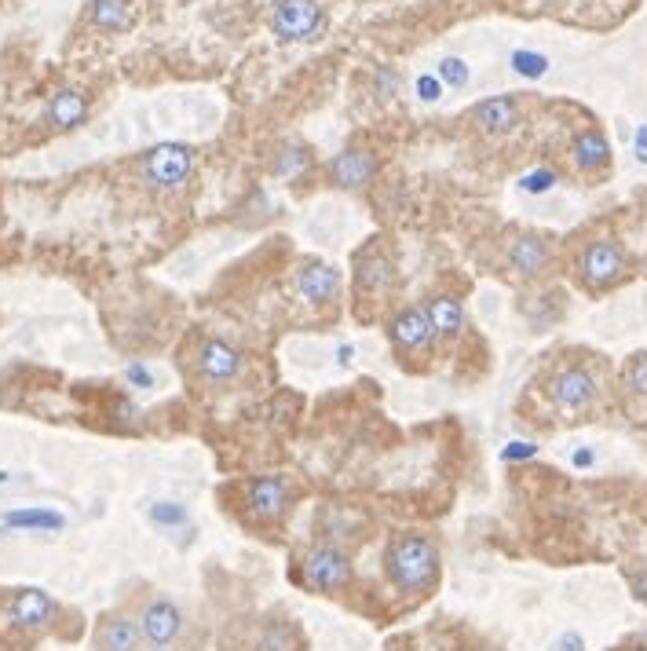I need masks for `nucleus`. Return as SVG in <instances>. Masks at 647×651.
<instances>
[{
  "label": "nucleus",
  "mask_w": 647,
  "mask_h": 651,
  "mask_svg": "<svg viewBox=\"0 0 647 651\" xmlns=\"http://www.w3.org/2000/svg\"><path fill=\"white\" fill-rule=\"evenodd\" d=\"M388 578L403 593H428L439 578V549L425 534L406 531L388 545Z\"/></svg>",
  "instance_id": "nucleus-1"
},
{
  "label": "nucleus",
  "mask_w": 647,
  "mask_h": 651,
  "mask_svg": "<svg viewBox=\"0 0 647 651\" xmlns=\"http://www.w3.org/2000/svg\"><path fill=\"white\" fill-rule=\"evenodd\" d=\"M574 271H578V282H582L589 293H604V289H615L618 282L629 275V257L618 242L600 238V242H589V246L578 253Z\"/></svg>",
  "instance_id": "nucleus-2"
},
{
  "label": "nucleus",
  "mask_w": 647,
  "mask_h": 651,
  "mask_svg": "<svg viewBox=\"0 0 647 651\" xmlns=\"http://www.w3.org/2000/svg\"><path fill=\"white\" fill-rule=\"evenodd\" d=\"M143 183L158 187V191H176L194 176V150L183 143H158L150 147L139 161Z\"/></svg>",
  "instance_id": "nucleus-3"
},
{
  "label": "nucleus",
  "mask_w": 647,
  "mask_h": 651,
  "mask_svg": "<svg viewBox=\"0 0 647 651\" xmlns=\"http://www.w3.org/2000/svg\"><path fill=\"white\" fill-rule=\"evenodd\" d=\"M267 22L282 41H315L326 26L319 0H275Z\"/></svg>",
  "instance_id": "nucleus-4"
},
{
  "label": "nucleus",
  "mask_w": 647,
  "mask_h": 651,
  "mask_svg": "<svg viewBox=\"0 0 647 651\" xmlns=\"http://www.w3.org/2000/svg\"><path fill=\"white\" fill-rule=\"evenodd\" d=\"M304 578L319 593H340L351 586V560L340 553L337 545H315L304 556Z\"/></svg>",
  "instance_id": "nucleus-5"
},
{
  "label": "nucleus",
  "mask_w": 647,
  "mask_h": 651,
  "mask_svg": "<svg viewBox=\"0 0 647 651\" xmlns=\"http://www.w3.org/2000/svg\"><path fill=\"white\" fill-rule=\"evenodd\" d=\"M289 502H293V491L282 476H256V480L245 483V509L264 523H275L289 513Z\"/></svg>",
  "instance_id": "nucleus-6"
},
{
  "label": "nucleus",
  "mask_w": 647,
  "mask_h": 651,
  "mask_svg": "<svg viewBox=\"0 0 647 651\" xmlns=\"http://www.w3.org/2000/svg\"><path fill=\"white\" fill-rule=\"evenodd\" d=\"M136 622H139V637H143V644L154 651H165L169 644H176V637H180V630H183L180 608L165 597L150 600Z\"/></svg>",
  "instance_id": "nucleus-7"
},
{
  "label": "nucleus",
  "mask_w": 647,
  "mask_h": 651,
  "mask_svg": "<svg viewBox=\"0 0 647 651\" xmlns=\"http://www.w3.org/2000/svg\"><path fill=\"white\" fill-rule=\"evenodd\" d=\"M549 395L560 410L578 414V410H589V406L596 403V381L585 366H563V370L552 374Z\"/></svg>",
  "instance_id": "nucleus-8"
},
{
  "label": "nucleus",
  "mask_w": 647,
  "mask_h": 651,
  "mask_svg": "<svg viewBox=\"0 0 647 651\" xmlns=\"http://www.w3.org/2000/svg\"><path fill=\"white\" fill-rule=\"evenodd\" d=\"M293 282H297L300 300H308L315 308H322L329 300H337V293H340V271L333 264H326V260H304V264L297 267Z\"/></svg>",
  "instance_id": "nucleus-9"
},
{
  "label": "nucleus",
  "mask_w": 647,
  "mask_h": 651,
  "mask_svg": "<svg viewBox=\"0 0 647 651\" xmlns=\"http://www.w3.org/2000/svg\"><path fill=\"white\" fill-rule=\"evenodd\" d=\"M373 176H377V154L366 147H348L329 161V180L337 183L340 191H362Z\"/></svg>",
  "instance_id": "nucleus-10"
},
{
  "label": "nucleus",
  "mask_w": 647,
  "mask_h": 651,
  "mask_svg": "<svg viewBox=\"0 0 647 651\" xmlns=\"http://www.w3.org/2000/svg\"><path fill=\"white\" fill-rule=\"evenodd\" d=\"M355 282L359 293H388L395 286V264L381 246H366L355 253Z\"/></svg>",
  "instance_id": "nucleus-11"
},
{
  "label": "nucleus",
  "mask_w": 647,
  "mask_h": 651,
  "mask_svg": "<svg viewBox=\"0 0 647 651\" xmlns=\"http://www.w3.org/2000/svg\"><path fill=\"white\" fill-rule=\"evenodd\" d=\"M194 366H198V374L205 377V381H231V377H238V370H242V355L234 352L227 341H216V337H209V341L198 344V359H194Z\"/></svg>",
  "instance_id": "nucleus-12"
},
{
  "label": "nucleus",
  "mask_w": 647,
  "mask_h": 651,
  "mask_svg": "<svg viewBox=\"0 0 647 651\" xmlns=\"http://www.w3.org/2000/svg\"><path fill=\"white\" fill-rule=\"evenodd\" d=\"M55 600L44 593V589H19L15 593V600H11V622L15 626H22V630H44L48 622L55 619Z\"/></svg>",
  "instance_id": "nucleus-13"
},
{
  "label": "nucleus",
  "mask_w": 647,
  "mask_h": 651,
  "mask_svg": "<svg viewBox=\"0 0 647 651\" xmlns=\"http://www.w3.org/2000/svg\"><path fill=\"white\" fill-rule=\"evenodd\" d=\"M392 341L403 352H428L435 341V330L428 322L425 308H406L392 319Z\"/></svg>",
  "instance_id": "nucleus-14"
},
{
  "label": "nucleus",
  "mask_w": 647,
  "mask_h": 651,
  "mask_svg": "<svg viewBox=\"0 0 647 651\" xmlns=\"http://www.w3.org/2000/svg\"><path fill=\"white\" fill-rule=\"evenodd\" d=\"M552 253H549V242L538 235H523L516 238L509 246V253H505V264H509L512 275L520 278H538L545 275V267H549Z\"/></svg>",
  "instance_id": "nucleus-15"
},
{
  "label": "nucleus",
  "mask_w": 647,
  "mask_h": 651,
  "mask_svg": "<svg viewBox=\"0 0 647 651\" xmlns=\"http://www.w3.org/2000/svg\"><path fill=\"white\" fill-rule=\"evenodd\" d=\"M472 121H476L487 136H505V132H512L520 125V103L512 96L483 99V103H476V110H472Z\"/></svg>",
  "instance_id": "nucleus-16"
},
{
  "label": "nucleus",
  "mask_w": 647,
  "mask_h": 651,
  "mask_svg": "<svg viewBox=\"0 0 647 651\" xmlns=\"http://www.w3.org/2000/svg\"><path fill=\"white\" fill-rule=\"evenodd\" d=\"M139 19V0H92L88 22L103 33H125Z\"/></svg>",
  "instance_id": "nucleus-17"
},
{
  "label": "nucleus",
  "mask_w": 647,
  "mask_h": 651,
  "mask_svg": "<svg viewBox=\"0 0 647 651\" xmlns=\"http://www.w3.org/2000/svg\"><path fill=\"white\" fill-rule=\"evenodd\" d=\"M571 158H574V169L585 172V176L604 172L607 165H611V147H607L604 132H596V129L578 132L571 143Z\"/></svg>",
  "instance_id": "nucleus-18"
},
{
  "label": "nucleus",
  "mask_w": 647,
  "mask_h": 651,
  "mask_svg": "<svg viewBox=\"0 0 647 651\" xmlns=\"http://www.w3.org/2000/svg\"><path fill=\"white\" fill-rule=\"evenodd\" d=\"M85 118H88V96H85V92H77V88H63V92H55V96L48 99V110H44V121H48L52 129H59V132L77 129Z\"/></svg>",
  "instance_id": "nucleus-19"
},
{
  "label": "nucleus",
  "mask_w": 647,
  "mask_h": 651,
  "mask_svg": "<svg viewBox=\"0 0 647 651\" xmlns=\"http://www.w3.org/2000/svg\"><path fill=\"white\" fill-rule=\"evenodd\" d=\"M99 651H139L143 637H139V622L128 619V615H107L99 622L96 633Z\"/></svg>",
  "instance_id": "nucleus-20"
},
{
  "label": "nucleus",
  "mask_w": 647,
  "mask_h": 651,
  "mask_svg": "<svg viewBox=\"0 0 647 651\" xmlns=\"http://www.w3.org/2000/svg\"><path fill=\"white\" fill-rule=\"evenodd\" d=\"M428 322H432L435 337H457L465 326V308L457 297H432L425 308Z\"/></svg>",
  "instance_id": "nucleus-21"
},
{
  "label": "nucleus",
  "mask_w": 647,
  "mask_h": 651,
  "mask_svg": "<svg viewBox=\"0 0 647 651\" xmlns=\"http://www.w3.org/2000/svg\"><path fill=\"white\" fill-rule=\"evenodd\" d=\"M8 527H33V531H63V516L52 513V509H15V513L4 516Z\"/></svg>",
  "instance_id": "nucleus-22"
},
{
  "label": "nucleus",
  "mask_w": 647,
  "mask_h": 651,
  "mask_svg": "<svg viewBox=\"0 0 647 651\" xmlns=\"http://www.w3.org/2000/svg\"><path fill=\"white\" fill-rule=\"evenodd\" d=\"M512 70H516V74L520 77H545V70H549V59H545V55L541 52H527V48H520V52H512Z\"/></svg>",
  "instance_id": "nucleus-23"
},
{
  "label": "nucleus",
  "mask_w": 647,
  "mask_h": 651,
  "mask_svg": "<svg viewBox=\"0 0 647 651\" xmlns=\"http://www.w3.org/2000/svg\"><path fill=\"white\" fill-rule=\"evenodd\" d=\"M293 644H297V637H293L286 622H267L264 626V637H260L264 651H293Z\"/></svg>",
  "instance_id": "nucleus-24"
},
{
  "label": "nucleus",
  "mask_w": 647,
  "mask_h": 651,
  "mask_svg": "<svg viewBox=\"0 0 647 651\" xmlns=\"http://www.w3.org/2000/svg\"><path fill=\"white\" fill-rule=\"evenodd\" d=\"M622 381H626V388L633 395H647V352L629 359L626 370H622Z\"/></svg>",
  "instance_id": "nucleus-25"
},
{
  "label": "nucleus",
  "mask_w": 647,
  "mask_h": 651,
  "mask_svg": "<svg viewBox=\"0 0 647 651\" xmlns=\"http://www.w3.org/2000/svg\"><path fill=\"white\" fill-rule=\"evenodd\" d=\"M468 63L465 59H457V55H446L443 63H439V81L450 88H465L468 85Z\"/></svg>",
  "instance_id": "nucleus-26"
},
{
  "label": "nucleus",
  "mask_w": 647,
  "mask_h": 651,
  "mask_svg": "<svg viewBox=\"0 0 647 651\" xmlns=\"http://www.w3.org/2000/svg\"><path fill=\"white\" fill-rule=\"evenodd\" d=\"M308 165H311L308 147H300V143H289V147L282 150V158L275 161V172H278V176H289L293 169H308Z\"/></svg>",
  "instance_id": "nucleus-27"
},
{
  "label": "nucleus",
  "mask_w": 647,
  "mask_h": 651,
  "mask_svg": "<svg viewBox=\"0 0 647 651\" xmlns=\"http://www.w3.org/2000/svg\"><path fill=\"white\" fill-rule=\"evenodd\" d=\"M520 187L527 194H545V191H552V187H556V172H552V169L527 172V176L520 180Z\"/></svg>",
  "instance_id": "nucleus-28"
},
{
  "label": "nucleus",
  "mask_w": 647,
  "mask_h": 651,
  "mask_svg": "<svg viewBox=\"0 0 647 651\" xmlns=\"http://www.w3.org/2000/svg\"><path fill=\"white\" fill-rule=\"evenodd\" d=\"M373 85H377V96H381V99H392L395 92H399V74H395L392 66H381Z\"/></svg>",
  "instance_id": "nucleus-29"
},
{
  "label": "nucleus",
  "mask_w": 647,
  "mask_h": 651,
  "mask_svg": "<svg viewBox=\"0 0 647 651\" xmlns=\"http://www.w3.org/2000/svg\"><path fill=\"white\" fill-rule=\"evenodd\" d=\"M150 520H154V523H183V520H187V513H183L180 505L161 502V505H154V509H150Z\"/></svg>",
  "instance_id": "nucleus-30"
},
{
  "label": "nucleus",
  "mask_w": 647,
  "mask_h": 651,
  "mask_svg": "<svg viewBox=\"0 0 647 651\" xmlns=\"http://www.w3.org/2000/svg\"><path fill=\"white\" fill-rule=\"evenodd\" d=\"M128 385L132 388H154V377H150V370L143 363H132L128 366Z\"/></svg>",
  "instance_id": "nucleus-31"
},
{
  "label": "nucleus",
  "mask_w": 647,
  "mask_h": 651,
  "mask_svg": "<svg viewBox=\"0 0 647 651\" xmlns=\"http://www.w3.org/2000/svg\"><path fill=\"white\" fill-rule=\"evenodd\" d=\"M534 454H538L534 443H509V447L501 450V458L505 461H527V458H534Z\"/></svg>",
  "instance_id": "nucleus-32"
},
{
  "label": "nucleus",
  "mask_w": 647,
  "mask_h": 651,
  "mask_svg": "<svg viewBox=\"0 0 647 651\" xmlns=\"http://www.w3.org/2000/svg\"><path fill=\"white\" fill-rule=\"evenodd\" d=\"M417 96L425 99V103H435V99H439V81H435V77H421V81H417Z\"/></svg>",
  "instance_id": "nucleus-33"
},
{
  "label": "nucleus",
  "mask_w": 647,
  "mask_h": 651,
  "mask_svg": "<svg viewBox=\"0 0 647 651\" xmlns=\"http://www.w3.org/2000/svg\"><path fill=\"white\" fill-rule=\"evenodd\" d=\"M637 161L647 165V125H640V132H637Z\"/></svg>",
  "instance_id": "nucleus-34"
},
{
  "label": "nucleus",
  "mask_w": 647,
  "mask_h": 651,
  "mask_svg": "<svg viewBox=\"0 0 647 651\" xmlns=\"http://www.w3.org/2000/svg\"><path fill=\"white\" fill-rule=\"evenodd\" d=\"M560 651H585L582 637H578V633H567V637L560 641Z\"/></svg>",
  "instance_id": "nucleus-35"
},
{
  "label": "nucleus",
  "mask_w": 647,
  "mask_h": 651,
  "mask_svg": "<svg viewBox=\"0 0 647 651\" xmlns=\"http://www.w3.org/2000/svg\"><path fill=\"white\" fill-rule=\"evenodd\" d=\"M633 589H637V600H644V604H647V571L633 578Z\"/></svg>",
  "instance_id": "nucleus-36"
},
{
  "label": "nucleus",
  "mask_w": 647,
  "mask_h": 651,
  "mask_svg": "<svg viewBox=\"0 0 647 651\" xmlns=\"http://www.w3.org/2000/svg\"><path fill=\"white\" fill-rule=\"evenodd\" d=\"M574 465H578V469H589V465H593V450H578V454H574Z\"/></svg>",
  "instance_id": "nucleus-37"
},
{
  "label": "nucleus",
  "mask_w": 647,
  "mask_h": 651,
  "mask_svg": "<svg viewBox=\"0 0 647 651\" xmlns=\"http://www.w3.org/2000/svg\"><path fill=\"white\" fill-rule=\"evenodd\" d=\"M644 275H647V264H644Z\"/></svg>",
  "instance_id": "nucleus-38"
}]
</instances>
